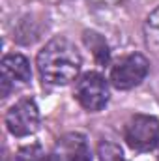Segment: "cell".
I'll return each mask as SVG.
<instances>
[{
	"label": "cell",
	"instance_id": "cell-1",
	"mask_svg": "<svg viewBox=\"0 0 159 161\" xmlns=\"http://www.w3.org/2000/svg\"><path fill=\"white\" fill-rule=\"evenodd\" d=\"M36 64L41 79L49 84L60 86L77 80L82 60L73 41L64 36H56L41 47Z\"/></svg>",
	"mask_w": 159,
	"mask_h": 161
},
{
	"label": "cell",
	"instance_id": "cell-2",
	"mask_svg": "<svg viewBox=\"0 0 159 161\" xmlns=\"http://www.w3.org/2000/svg\"><path fill=\"white\" fill-rule=\"evenodd\" d=\"M123 139L135 152H152L159 146V120L148 114L131 116L123 127Z\"/></svg>",
	"mask_w": 159,
	"mask_h": 161
},
{
	"label": "cell",
	"instance_id": "cell-3",
	"mask_svg": "<svg viewBox=\"0 0 159 161\" xmlns=\"http://www.w3.org/2000/svg\"><path fill=\"white\" fill-rule=\"evenodd\" d=\"M73 94H75V99L79 101L80 107L90 113L101 111L109 103V96H111L105 77L96 71H88V73L80 75L75 82Z\"/></svg>",
	"mask_w": 159,
	"mask_h": 161
},
{
	"label": "cell",
	"instance_id": "cell-4",
	"mask_svg": "<svg viewBox=\"0 0 159 161\" xmlns=\"http://www.w3.org/2000/svg\"><path fill=\"white\" fill-rule=\"evenodd\" d=\"M148 71H150V62L144 54L140 53L127 54L112 66L111 84L118 90H131L146 79Z\"/></svg>",
	"mask_w": 159,
	"mask_h": 161
},
{
	"label": "cell",
	"instance_id": "cell-5",
	"mask_svg": "<svg viewBox=\"0 0 159 161\" xmlns=\"http://www.w3.org/2000/svg\"><path fill=\"white\" fill-rule=\"evenodd\" d=\"M6 127L15 137H28L40 127V109L32 97H23L6 113Z\"/></svg>",
	"mask_w": 159,
	"mask_h": 161
},
{
	"label": "cell",
	"instance_id": "cell-6",
	"mask_svg": "<svg viewBox=\"0 0 159 161\" xmlns=\"http://www.w3.org/2000/svg\"><path fill=\"white\" fill-rule=\"evenodd\" d=\"M32 77L30 62L26 56L11 53L2 58V96L6 97L9 88L15 84H26Z\"/></svg>",
	"mask_w": 159,
	"mask_h": 161
},
{
	"label": "cell",
	"instance_id": "cell-7",
	"mask_svg": "<svg viewBox=\"0 0 159 161\" xmlns=\"http://www.w3.org/2000/svg\"><path fill=\"white\" fill-rule=\"evenodd\" d=\"M51 158L52 161H92V154L82 133H66L58 139Z\"/></svg>",
	"mask_w": 159,
	"mask_h": 161
},
{
	"label": "cell",
	"instance_id": "cell-8",
	"mask_svg": "<svg viewBox=\"0 0 159 161\" xmlns=\"http://www.w3.org/2000/svg\"><path fill=\"white\" fill-rule=\"evenodd\" d=\"M84 41H86V45L92 49L96 60L105 66V64L109 62V47H107L105 40H103L99 34H96V32H84Z\"/></svg>",
	"mask_w": 159,
	"mask_h": 161
},
{
	"label": "cell",
	"instance_id": "cell-9",
	"mask_svg": "<svg viewBox=\"0 0 159 161\" xmlns=\"http://www.w3.org/2000/svg\"><path fill=\"white\" fill-rule=\"evenodd\" d=\"M97 159L99 161H127L122 148L111 141H101L97 144Z\"/></svg>",
	"mask_w": 159,
	"mask_h": 161
},
{
	"label": "cell",
	"instance_id": "cell-10",
	"mask_svg": "<svg viewBox=\"0 0 159 161\" xmlns=\"http://www.w3.org/2000/svg\"><path fill=\"white\" fill-rule=\"evenodd\" d=\"M15 161H52V158L41 148L40 144H28V146H23L17 152Z\"/></svg>",
	"mask_w": 159,
	"mask_h": 161
},
{
	"label": "cell",
	"instance_id": "cell-11",
	"mask_svg": "<svg viewBox=\"0 0 159 161\" xmlns=\"http://www.w3.org/2000/svg\"><path fill=\"white\" fill-rule=\"evenodd\" d=\"M96 4H101V6H116V4H122L123 0H92Z\"/></svg>",
	"mask_w": 159,
	"mask_h": 161
}]
</instances>
